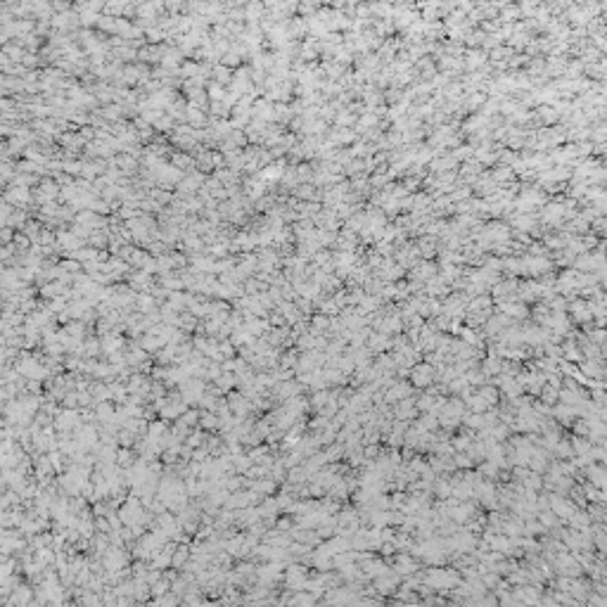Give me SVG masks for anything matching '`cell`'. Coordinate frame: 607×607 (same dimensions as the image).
<instances>
[{
    "mask_svg": "<svg viewBox=\"0 0 607 607\" xmlns=\"http://www.w3.org/2000/svg\"><path fill=\"white\" fill-rule=\"evenodd\" d=\"M145 503L138 498V496H130L126 498V503L119 508V517L126 527H133V524H143V517H145Z\"/></svg>",
    "mask_w": 607,
    "mask_h": 607,
    "instance_id": "1",
    "label": "cell"
},
{
    "mask_svg": "<svg viewBox=\"0 0 607 607\" xmlns=\"http://www.w3.org/2000/svg\"><path fill=\"white\" fill-rule=\"evenodd\" d=\"M81 427V417L76 408H64L62 413L55 415V430L60 434H71Z\"/></svg>",
    "mask_w": 607,
    "mask_h": 607,
    "instance_id": "2",
    "label": "cell"
},
{
    "mask_svg": "<svg viewBox=\"0 0 607 607\" xmlns=\"http://www.w3.org/2000/svg\"><path fill=\"white\" fill-rule=\"evenodd\" d=\"M180 394H183L185 403H199V399L204 394V382L195 380V377H188V380L180 382Z\"/></svg>",
    "mask_w": 607,
    "mask_h": 607,
    "instance_id": "3",
    "label": "cell"
},
{
    "mask_svg": "<svg viewBox=\"0 0 607 607\" xmlns=\"http://www.w3.org/2000/svg\"><path fill=\"white\" fill-rule=\"evenodd\" d=\"M33 591L29 588V586H19V588H15V595L12 598H5L2 603L5 605H19V607H29L33 605Z\"/></svg>",
    "mask_w": 607,
    "mask_h": 607,
    "instance_id": "4",
    "label": "cell"
},
{
    "mask_svg": "<svg viewBox=\"0 0 607 607\" xmlns=\"http://www.w3.org/2000/svg\"><path fill=\"white\" fill-rule=\"evenodd\" d=\"M280 512V505H278V498H263L259 505V515L261 520H273L275 515Z\"/></svg>",
    "mask_w": 607,
    "mask_h": 607,
    "instance_id": "5",
    "label": "cell"
},
{
    "mask_svg": "<svg viewBox=\"0 0 607 607\" xmlns=\"http://www.w3.org/2000/svg\"><path fill=\"white\" fill-rule=\"evenodd\" d=\"M190 555H192V550H190L188 545H178V548L174 550L171 567H174V569H183V567H188V562H190Z\"/></svg>",
    "mask_w": 607,
    "mask_h": 607,
    "instance_id": "6",
    "label": "cell"
},
{
    "mask_svg": "<svg viewBox=\"0 0 607 607\" xmlns=\"http://www.w3.org/2000/svg\"><path fill=\"white\" fill-rule=\"evenodd\" d=\"M95 415H97V420H102V422H114L116 411L109 406V401H100V403L95 406Z\"/></svg>",
    "mask_w": 607,
    "mask_h": 607,
    "instance_id": "7",
    "label": "cell"
},
{
    "mask_svg": "<svg viewBox=\"0 0 607 607\" xmlns=\"http://www.w3.org/2000/svg\"><path fill=\"white\" fill-rule=\"evenodd\" d=\"M228 403H230V408H233V413H238V415H247V411H249V401L244 399V396H240V394H233L230 399H228Z\"/></svg>",
    "mask_w": 607,
    "mask_h": 607,
    "instance_id": "8",
    "label": "cell"
},
{
    "mask_svg": "<svg viewBox=\"0 0 607 607\" xmlns=\"http://www.w3.org/2000/svg\"><path fill=\"white\" fill-rule=\"evenodd\" d=\"M199 425H202L204 430H216L218 427V413L216 411L199 413Z\"/></svg>",
    "mask_w": 607,
    "mask_h": 607,
    "instance_id": "9",
    "label": "cell"
},
{
    "mask_svg": "<svg viewBox=\"0 0 607 607\" xmlns=\"http://www.w3.org/2000/svg\"><path fill=\"white\" fill-rule=\"evenodd\" d=\"M235 384H238V375H235V372H223V375H221V377L216 380V387H218L221 391L233 389Z\"/></svg>",
    "mask_w": 607,
    "mask_h": 607,
    "instance_id": "10",
    "label": "cell"
},
{
    "mask_svg": "<svg viewBox=\"0 0 607 607\" xmlns=\"http://www.w3.org/2000/svg\"><path fill=\"white\" fill-rule=\"evenodd\" d=\"M116 465L121 467V470H128V467H133L135 465V458H133V453H130L128 448L124 446L119 453H116Z\"/></svg>",
    "mask_w": 607,
    "mask_h": 607,
    "instance_id": "11",
    "label": "cell"
},
{
    "mask_svg": "<svg viewBox=\"0 0 607 607\" xmlns=\"http://www.w3.org/2000/svg\"><path fill=\"white\" fill-rule=\"evenodd\" d=\"M164 436H166V425L164 422H152L147 427V439L150 441H161Z\"/></svg>",
    "mask_w": 607,
    "mask_h": 607,
    "instance_id": "12",
    "label": "cell"
},
{
    "mask_svg": "<svg viewBox=\"0 0 607 607\" xmlns=\"http://www.w3.org/2000/svg\"><path fill=\"white\" fill-rule=\"evenodd\" d=\"M287 479H289V484H292V486H299L304 479H306V470H304V465H294V467H289V475H287Z\"/></svg>",
    "mask_w": 607,
    "mask_h": 607,
    "instance_id": "13",
    "label": "cell"
},
{
    "mask_svg": "<svg viewBox=\"0 0 607 607\" xmlns=\"http://www.w3.org/2000/svg\"><path fill=\"white\" fill-rule=\"evenodd\" d=\"M121 342H124L121 337H114V335H109V337H105V342H102V351H105V353H114V351H119V349L124 347Z\"/></svg>",
    "mask_w": 607,
    "mask_h": 607,
    "instance_id": "14",
    "label": "cell"
},
{
    "mask_svg": "<svg viewBox=\"0 0 607 607\" xmlns=\"http://www.w3.org/2000/svg\"><path fill=\"white\" fill-rule=\"evenodd\" d=\"M135 432H130V430H119L116 432V444H121V446H126V448H130L133 444H135V436H133Z\"/></svg>",
    "mask_w": 607,
    "mask_h": 607,
    "instance_id": "15",
    "label": "cell"
},
{
    "mask_svg": "<svg viewBox=\"0 0 607 607\" xmlns=\"http://www.w3.org/2000/svg\"><path fill=\"white\" fill-rule=\"evenodd\" d=\"M143 313H154L157 311V304H154V299L152 297H147V294H143V297H138V304H135Z\"/></svg>",
    "mask_w": 607,
    "mask_h": 607,
    "instance_id": "16",
    "label": "cell"
},
{
    "mask_svg": "<svg viewBox=\"0 0 607 607\" xmlns=\"http://www.w3.org/2000/svg\"><path fill=\"white\" fill-rule=\"evenodd\" d=\"M252 489H256V491H259V494H263V496H266V494H273V491H275V479H263V481H254V484H252Z\"/></svg>",
    "mask_w": 607,
    "mask_h": 607,
    "instance_id": "17",
    "label": "cell"
},
{
    "mask_svg": "<svg viewBox=\"0 0 607 607\" xmlns=\"http://www.w3.org/2000/svg\"><path fill=\"white\" fill-rule=\"evenodd\" d=\"M102 349V342H97V339H88V342H83V353H86L88 358H93V356H97V351Z\"/></svg>",
    "mask_w": 607,
    "mask_h": 607,
    "instance_id": "18",
    "label": "cell"
},
{
    "mask_svg": "<svg viewBox=\"0 0 607 607\" xmlns=\"http://www.w3.org/2000/svg\"><path fill=\"white\" fill-rule=\"evenodd\" d=\"M178 420H180V422H185L188 427H192V425L199 422V413H197V411H185L180 417H178Z\"/></svg>",
    "mask_w": 607,
    "mask_h": 607,
    "instance_id": "19",
    "label": "cell"
},
{
    "mask_svg": "<svg viewBox=\"0 0 607 607\" xmlns=\"http://www.w3.org/2000/svg\"><path fill=\"white\" fill-rule=\"evenodd\" d=\"M166 591H169V579H159L157 584H152V595H157V598H161Z\"/></svg>",
    "mask_w": 607,
    "mask_h": 607,
    "instance_id": "20",
    "label": "cell"
},
{
    "mask_svg": "<svg viewBox=\"0 0 607 607\" xmlns=\"http://www.w3.org/2000/svg\"><path fill=\"white\" fill-rule=\"evenodd\" d=\"M81 603H83V605H100V603H102V598H100L93 588H88V593L81 598Z\"/></svg>",
    "mask_w": 607,
    "mask_h": 607,
    "instance_id": "21",
    "label": "cell"
},
{
    "mask_svg": "<svg viewBox=\"0 0 607 607\" xmlns=\"http://www.w3.org/2000/svg\"><path fill=\"white\" fill-rule=\"evenodd\" d=\"M41 294H43V297H57V294H62V285H60V282H50L48 287H43Z\"/></svg>",
    "mask_w": 607,
    "mask_h": 607,
    "instance_id": "22",
    "label": "cell"
},
{
    "mask_svg": "<svg viewBox=\"0 0 607 607\" xmlns=\"http://www.w3.org/2000/svg\"><path fill=\"white\" fill-rule=\"evenodd\" d=\"M327 327V318H313V332H320V330H325Z\"/></svg>",
    "mask_w": 607,
    "mask_h": 607,
    "instance_id": "23",
    "label": "cell"
},
{
    "mask_svg": "<svg viewBox=\"0 0 607 607\" xmlns=\"http://www.w3.org/2000/svg\"><path fill=\"white\" fill-rule=\"evenodd\" d=\"M316 598H311V595H304V593H297L294 598H289V603H313Z\"/></svg>",
    "mask_w": 607,
    "mask_h": 607,
    "instance_id": "24",
    "label": "cell"
},
{
    "mask_svg": "<svg viewBox=\"0 0 607 607\" xmlns=\"http://www.w3.org/2000/svg\"><path fill=\"white\" fill-rule=\"evenodd\" d=\"M313 344H316V342H313L311 337H299V349H311Z\"/></svg>",
    "mask_w": 607,
    "mask_h": 607,
    "instance_id": "25",
    "label": "cell"
},
{
    "mask_svg": "<svg viewBox=\"0 0 607 607\" xmlns=\"http://www.w3.org/2000/svg\"><path fill=\"white\" fill-rule=\"evenodd\" d=\"M218 351H221V353H228V356H230V353H233V344H225V342H223V344L218 347Z\"/></svg>",
    "mask_w": 607,
    "mask_h": 607,
    "instance_id": "26",
    "label": "cell"
},
{
    "mask_svg": "<svg viewBox=\"0 0 607 607\" xmlns=\"http://www.w3.org/2000/svg\"><path fill=\"white\" fill-rule=\"evenodd\" d=\"M280 529H292V522L289 520H278V531Z\"/></svg>",
    "mask_w": 607,
    "mask_h": 607,
    "instance_id": "27",
    "label": "cell"
},
{
    "mask_svg": "<svg viewBox=\"0 0 607 607\" xmlns=\"http://www.w3.org/2000/svg\"><path fill=\"white\" fill-rule=\"evenodd\" d=\"M325 401H327L325 394H316V401H313V403H316V406H320V403H325Z\"/></svg>",
    "mask_w": 607,
    "mask_h": 607,
    "instance_id": "28",
    "label": "cell"
}]
</instances>
